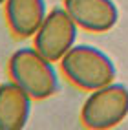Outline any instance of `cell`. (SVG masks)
I'll return each instance as SVG.
<instances>
[{"label": "cell", "mask_w": 128, "mask_h": 130, "mask_svg": "<svg viewBox=\"0 0 128 130\" xmlns=\"http://www.w3.org/2000/svg\"><path fill=\"white\" fill-rule=\"evenodd\" d=\"M55 62L42 57L39 51L29 48H19L9 55L7 75L19 88H22L33 101H46L59 92V73Z\"/></svg>", "instance_id": "cell-1"}, {"label": "cell", "mask_w": 128, "mask_h": 130, "mask_svg": "<svg viewBox=\"0 0 128 130\" xmlns=\"http://www.w3.org/2000/svg\"><path fill=\"white\" fill-rule=\"evenodd\" d=\"M59 66L68 83L82 92H93L115 81L112 57L92 44H75L59 60Z\"/></svg>", "instance_id": "cell-2"}, {"label": "cell", "mask_w": 128, "mask_h": 130, "mask_svg": "<svg viewBox=\"0 0 128 130\" xmlns=\"http://www.w3.org/2000/svg\"><path fill=\"white\" fill-rule=\"evenodd\" d=\"M128 117V86L110 83L84 99L79 119L86 130H112Z\"/></svg>", "instance_id": "cell-3"}, {"label": "cell", "mask_w": 128, "mask_h": 130, "mask_svg": "<svg viewBox=\"0 0 128 130\" xmlns=\"http://www.w3.org/2000/svg\"><path fill=\"white\" fill-rule=\"evenodd\" d=\"M79 37V26L64 7L48 11L44 22L33 35V48L51 62H59L70 51Z\"/></svg>", "instance_id": "cell-4"}, {"label": "cell", "mask_w": 128, "mask_h": 130, "mask_svg": "<svg viewBox=\"0 0 128 130\" xmlns=\"http://www.w3.org/2000/svg\"><path fill=\"white\" fill-rule=\"evenodd\" d=\"M62 7L79 29L88 33H108L119 22V9L114 0H64Z\"/></svg>", "instance_id": "cell-5"}, {"label": "cell", "mask_w": 128, "mask_h": 130, "mask_svg": "<svg viewBox=\"0 0 128 130\" xmlns=\"http://www.w3.org/2000/svg\"><path fill=\"white\" fill-rule=\"evenodd\" d=\"M6 22L16 39H33L48 15L46 0H6Z\"/></svg>", "instance_id": "cell-6"}, {"label": "cell", "mask_w": 128, "mask_h": 130, "mask_svg": "<svg viewBox=\"0 0 128 130\" xmlns=\"http://www.w3.org/2000/svg\"><path fill=\"white\" fill-rule=\"evenodd\" d=\"M33 99L13 81L0 83V130H24Z\"/></svg>", "instance_id": "cell-7"}, {"label": "cell", "mask_w": 128, "mask_h": 130, "mask_svg": "<svg viewBox=\"0 0 128 130\" xmlns=\"http://www.w3.org/2000/svg\"><path fill=\"white\" fill-rule=\"evenodd\" d=\"M4 4H6V0H0V7H2Z\"/></svg>", "instance_id": "cell-8"}]
</instances>
